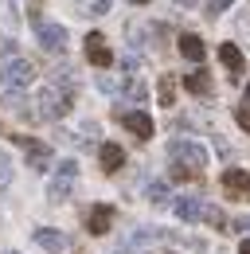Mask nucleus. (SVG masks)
I'll list each match as a JSON object with an SVG mask.
<instances>
[{"label":"nucleus","instance_id":"1","mask_svg":"<svg viewBox=\"0 0 250 254\" xmlns=\"http://www.w3.org/2000/svg\"><path fill=\"white\" fill-rule=\"evenodd\" d=\"M39 110H35V118H51V122H59L62 114L74 106V86H70V70H59L43 90H39V102H35Z\"/></svg>","mask_w":250,"mask_h":254},{"label":"nucleus","instance_id":"2","mask_svg":"<svg viewBox=\"0 0 250 254\" xmlns=\"http://www.w3.org/2000/svg\"><path fill=\"white\" fill-rule=\"evenodd\" d=\"M168 157L176 168H184L191 176H203V168H207V153L195 145V141H184V137H176L172 145H168Z\"/></svg>","mask_w":250,"mask_h":254},{"label":"nucleus","instance_id":"3","mask_svg":"<svg viewBox=\"0 0 250 254\" xmlns=\"http://www.w3.org/2000/svg\"><path fill=\"white\" fill-rule=\"evenodd\" d=\"M31 78H35V66L28 63V59H4V66H0V82L8 86V90H24Z\"/></svg>","mask_w":250,"mask_h":254},{"label":"nucleus","instance_id":"4","mask_svg":"<svg viewBox=\"0 0 250 254\" xmlns=\"http://www.w3.org/2000/svg\"><path fill=\"white\" fill-rule=\"evenodd\" d=\"M118 122H122L137 141H149V137H153V118H149V114H141V110H125V114L118 110Z\"/></svg>","mask_w":250,"mask_h":254},{"label":"nucleus","instance_id":"5","mask_svg":"<svg viewBox=\"0 0 250 254\" xmlns=\"http://www.w3.org/2000/svg\"><path fill=\"white\" fill-rule=\"evenodd\" d=\"M39 47L43 51H51V55H62V47H66V28H59V24H43L39 20Z\"/></svg>","mask_w":250,"mask_h":254},{"label":"nucleus","instance_id":"6","mask_svg":"<svg viewBox=\"0 0 250 254\" xmlns=\"http://www.w3.org/2000/svg\"><path fill=\"white\" fill-rule=\"evenodd\" d=\"M31 239H35L43 251H51V254H70V239H66L62 231H55V227H39Z\"/></svg>","mask_w":250,"mask_h":254},{"label":"nucleus","instance_id":"7","mask_svg":"<svg viewBox=\"0 0 250 254\" xmlns=\"http://www.w3.org/2000/svg\"><path fill=\"white\" fill-rule=\"evenodd\" d=\"M20 145H24V153H28V164L35 172H43L47 164H51V145H43V141H31V137H16Z\"/></svg>","mask_w":250,"mask_h":254},{"label":"nucleus","instance_id":"8","mask_svg":"<svg viewBox=\"0 0 250 254\" xmlns=\"http://www.w3.org/2000/svg\"><path fill=\"white\" fill-rule=\"evenodd\" d=\"M86 59H90L94 66H110L114 63V51L106 47V35H98V32L86 35Z\"/></svg>","mask_w":250,"mask_h":254},{"label":"nucleus","instance_id":"9","mask_svg":"<svg viewBox=\"0 0 250 254\" xmlns=\"http://www.w3.org/2000/svg\"><path fill=\"white\" fill-rule=\"evenodd\" d=\"M223 188H227V195L247 199V195H250V172H243V168H227V172H223Z\"/></svg>","mask_w":250,"mask_h":254},{"label":"nucleus","instance_id":"10","mask_svg":"<svg viewBox=\"0 0 250 254\" xmlns=\"http://www.w3.org/2000/svg\"><path fill=\"white\" fill-rule=\"evenodd\" d=\"M110 223H114V207H106V203H98V207L86 211V231H90V235H106Z\"/></svg>","mask_w":250,"mask_h":254},{"label":"nucleus","instance_id":"11","mask_svg":"<svg viewBox=\"0 0 250 254\" xmlns=\"http://www.w3.org/2000/svg\"><path fill=\"white\" fill-rule=\"evenodd\" d=\"M176 215H180L184 223H199V219H203V199L180 195V199H176Z\"/></svg>","mask_w":250,"mask_h":254},{"label":"nucleus","instance_id":"12","mask_svg":"<svg viewBox=\"0 0 250 254\" xmlns=\"http://www.w3.org/2000/svg\"><path fill=\"white\" fill-rule=\"evenodd\" d=\"M180 55L184 59H191V63H203V55H207V47H203V39L199 35H180Z\"/></svg>","mask_w":250,"mask_h":254},{"label":"nucleus","instance_id":"13","mask_svg":"<svg viewBox=\"0 0 250 254\" xmlns=\"http://www.w3.org/2000/svg\"><path fill=\"white\" fill-rule=\"evenodd\" d=\"M98 160H102V168H106V172H118V168L125 164L122 145H102V149H98Z\"/></svg>","mask_w":250,"mask_h":254},{"label":"nucleus","instance_id":"14","mask_svg":"<svg viewBox=\"0 0 250 254\" xmlns=\"http://www.w3.org/2000/svg\"><path fill=\"white\" fill-rule=\"evenodd\" d=\"M219 59H223V66H227L231 74H243V51H239L235 43H223V47H219Z\"/></svg>","mask_w":250,"mask_h":254},{"label":"nucleus","instance_id":"15","mask_svg":"<svg viewBox=\"0 0 250 254\" xmlns=\"http://www.w3.org/2000/svg\"><path fill=\"white\" fill-rule=\"evenodd\" d=\"M184 86L191 94H211V78H207V70H191L184 74Z\"/></svg>","mask_w":250,"mask_h":254},{"label":"nucleus","instance_id":"16","mask_svg":"<svg viewBox=\"0 0 250 254\" xmlns=\"http://www.w3.org/2000/svg\"><path fill=\"white\" fill-rule=\"evenodd\" d=\"M74 12L78 16H106L110 12V0H74Z\"/></svg>","mask_w":250,"mask_h":254},{"label":"nucleus","instance_id":"17","mask_svg":"<svg viewBox=\"0 0 250 254\" xmlns=\"http://www.w3.org/2000/svg\"><path fill=\"white\" fill-rule=\"evenodd\" d=\"M70 184H74L70 176H55V180H51V188H47V195H51V203H62V199L70 195Z\"/></svg>","mask_w":250,"mask_h":254},{"label":"nucleus","instance_id":"18","mask_svg":"<svg viewBox=\"0 0 250 254\" xmlns=\"http://www.w3.org/2000/svg\"><path fill=\"white\" fill-rule=\"evenodd\" d=\"M203 223H207V227H215V231H223V227H227V215L219 211L215 203H203Z\"/></svg>","mask_w":250,"mask_h":254},{"label":"nucleus","instance_id":"19","mask_svg":"<svg viewBox=\"0 0 250 254\" xmlns=\"http://www.w3.org/2000/svg\"><path fill=\"white\" fill-rule=\"evenodd\" d=\"M156 94H160V106H172V102H176V82H172V74H164V78H160Z\"/></svg>","mask_w":250,"mask_h":254},{"label":"nucleus","instance_id":"20","mask_svg":"<svg viewBox=\"0 0 250 254\" xmlns=\"http://www.w3.org/2000/svg\"><path fill=\"white\" fill-rule=\"evenodd\" d=\"M8 184H12V160H8L4 153H0V191L8 188Z\"/></svg>","mask_w":250,"mask_h":254},{"label":"nucleus","instance_id":"21","mask_svg":"<svg viewBox=\"0 0 250 254\" xmlns=\"http://www.w3.org/2000/svg\"><path fill=\"white\" fill-rule=\"evenodd\" d=\"M149 199H153V203H164V199H168V184H149Z\"/></svg>","mask_w":250,"mask_h":254},{"label":"nucleus","instance_id":"22","mask_svg":"<svg viewBox=\"0 0 250 254\" xmlns=\"http://www.w3.org/2000/svg\"><path fill=\"white\" fill-rule=\"evenodd\" d=\"M235 122H239V126L250 133V106H239V110H235Z\"/></svg>","mask_w":250,"mask_h":254},{"label":"nucleus","instance_id":"23","mask_svg":"<svg viewBox=\"0 0 250 254\" xmlns=\"http://www.w3.org/2000/svg\"><path fill=\"white\" fill-rule=\"evenodd\" d=\"M59 176H70V180H74V176H78V164H74V160H62V164H59Z\"/></svg>","mask_w":250,"mask_h":254},{"label":"nucleus","instance_id":"24","mask_svg":"<svg viewBox=\"0 0 250 254\" xmlns=\"http://www.w3.org/2000/svg\"><path fill=\"white\" fill-rule=\"evenodd\" d=\"M227 4H231V0H207V16H219V12H227Z\"/></svg>","mask_w":250,"mask_h":254},{"label":"nucleus","instance_id":"25","mask_svg":"<svg viewBox=\"0 0 250 254\" xmlns=\"http://www.w3.org/2000/svg\"><path fill=\"white\" fill-rule=\"evenodd\" d=\"M231 227H235V231H247V235H250V215H243V219H235Z\"/></svg>","mask_w":250,"mask_h":254},{"label":"nucleus","instance_id":"26","mask_svg":"<svg viewBox=\"0 0 250 254\" xmlns=\"http://www.w3.org/2000/svg\"><path fill=\"white\" fill-rule=\"evenodd\" d=\"M239 254H250V239H247V243H243V247H239Z\"/></svg>","mask_w":250,"mask_h":254},{"label":"nucleus","instance_id":"27","mask_svg":"<svg viewBox=\"0 0 250 254\" xmlns=\"http://www.w3.org/2000/svg\"><path fill=\"white\" fill-rule=\"evenodd\" d=\"M243 106H250V82H247V98H243Z\"/></svg>","mask_w":250,"mask_h":254},{"label":"nucleus","instance_id":"28","mask_svg":"<svg viewBox=\"0 0 250 254\" xmlns=\"http://www.w3.org/2000/svg\"><path fill=\"white\" fill-rule=\"evenodd\" d=\"M129 4H149V0H129Z\"/></svg>","mask_w":250,"mask_h":254},{"label":"nucleus","instance_id":"29","mask_svg":"<svg viewBox=\"0 0 250 254\" xmlns=\"http://www.w3.org/2000/svg\"><path fill=\"white\" fill-rule=\"evenodd\" d=\"M176 4H191V0H176Z\"/></svg>","mask_w":250,"mask_h":254},{"label":"nucleus","instance_id":"30","mask_svg":"<svg viewBox=\"0 0 250 254\" xmlns=\"http://www.w3.org/2000/svg\"><path fill=\"white\" fill-rule=\"evenodd\" d=\"M4 254H12V251H4Z\"/></svg>","mask_w":250,"mask_h":254}]
</instances>
